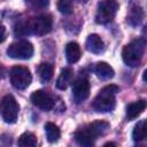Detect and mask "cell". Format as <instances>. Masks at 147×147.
Here are the masks:
<instances>
[{
    "instance_id": "obj_1",
    "label": "cell",
    "mask_w": 147,
    "mask_h": 147,
    "mask_svg": "<svg viewBox=\"0 0 147 147\" xmlns=\"http://www.w3.org/2000/svg\"><path fill=\"white\" fill-rule=\"evenodd\" d=\"M53 20L51 15H39L31 17L26 22H20L15 25L14 32L16 36L37 34L44 36L52 30Z\"/></svg>"
},
{
    "instance_id": "obj_2",
    "label": "cell",
    "mask_w": 147,
    "mask_h": 147,
    "mask_svg": "<svg viewBox=\"0 0 147 147\" xmlns=\"http://www.w3.org/2000/svg\"><path fill=\"white\" fill-rule=\"evenodd\" d=\"M109 127V123L105 121H95L79 127L75 132L74 138L80 146H92L94 145V141L98 137L103 136L108 132Z\"/></svg>"
},
{
    "instance_id": "obj_3",
    "label": "cell",
    "mask_w": 147,
    "mask_h": 147,
    "mask_svg": "<svg viewBox=\"0 0 147 147\" xmlns=\"http://www.w3.org/2000/svg\"><path fill=\"white\" fill-rule=\"evenodd\" d=\"M119 91L116 85L105 86L92 101V108L98 113H108L115 108L116 105V93Z\"/></svg>"
},
{
    "instance_id": "obj_4",
    "label": "cell",
    "mask_w": 147,
    "mask_h": 147,
    "mask_svg": "<svg viewBox=\"0 0 147 147\" xmlns=\"http://www.w3.org/2000/svg\"><path fill=\"white\" fill-rule=\"evenodd\" d=\"M145 41L142 39H136L124 46L122 51V57L126 65L129 67H137L144 56L145 52Z\"/></svg>"
},
{
    "instance_id": "obj_5",
    "label": "cell",
    "mask_w": 147,
    "mask_h": 147,
    "mask_svg": "<svg viewBox=\"0 0 147 147\" xmlns=\"http://www.w3.org/2000/svg\"><path fill=\"white\" fill-rule=\"evenodd\" d=\"M118 2L116 0H102L98 3L95 22L98 24H107L114 20L118 10Z\"/></svg>"
},
{
    "instance_id": "obj_6",
    "label": "cell",
    "mask_w": 147,
    "mask_h": 147,
    "mask_svg": "<svg viewBox=\"0 0 147 147\" xmlns=\"http://www.w3.org/2000/svg\"><path fill=\"white\" fill-rule=\"evenodd\" d=\"M9 78H10L11 85L17 90L26 88L32 80L30 70L26 67H22V65L13 67L9 71Z\"/></svg>"
},
{
    "instance_id": "obj_7",
    "label": "cell",
    "mask_w": 147,
    "mask_h": 147,
    "mask_svg": "<svg viewBox=\"0 0 147 147\" xmlns=\"http://www.w3.org/2000/svg\"><path fill=\"white\" fill-rule=\"evenodd\" d=\"M7 54L13 59L28 60L33 55V46L28 40H18L8 46Z\"/></svg>"
},
{
    "instance_id": "obj_8",
    "label": "cell",
    "mask_w": 147,
    "mask_h": 147,
    "mask_svg": "<svg viewBox=\"0 0 147 147\" xmlns=\"http://www.w3.org/2000/svg\"><path fill=\"white\" fill-rule=\"evenodd\" d=\"M18 110H20V106H18L16 99L10 94L5 95L2 101H1V117H2V119L6 123L16 122L17 116H18Z\"/></svg>"
},
{
    "instance_id": "obj_9",
    "label": "cell",
    "mask_w": 147,
    "mask_h": 147,
    "mask_svg": "<svg viewBox=\"0 0 147 147\" xmlns=\"http://www.w3.org/2000/svg\"><path fill=\"white\" fill-rule=\"evenodd\" d=\"M30 100L36 107H38V108H40L41 110H45V111H48V110L53 109L54 106H55V101H54L53 96L49 93H47L46 91H42V90L34 91L31 94Z\"/></svg>"
},
{
    "instance_id": "obj_10",
    "label": "cell",
    "mask_w": 147,
    "mask_h": 147,
    "mask_svg": "<svg viewBox=\"0 0 147 147\" xmlns=\"http://www.w3.org/2000/svg\"><path fill=\"white\" fill-rule=\"evenodd\" d=\"M90 95V83L86 78L77 79L72 85V96L77 103L85 101Z\"/></svg>"
},
{
    "instance_id": "obj_11",
    "label": "cell",
    "mask_w": 147,
    "mask_h": 147,
    "mask_svg": "<svg viewBox=\"0 0 147 147\" xmlns=\"http://www.w3.org/2000/svg\"><path fill=\"white\" fill-rule=\"evenodd\" d=\"M86 49L93 54H100L101 52H103L105 49V44H103V40L101 39L100 36L93 33V34H90L86 39Z\"/></svg>"
},
{
    "instance_id": "obj_12",
    "label": "cell",
    "mask_w": 147,
    "mask_h": 147,
    "mask_svg": "<svg viewBox=\"0 0 147 147\" xmlns=\"http://www.w3.org/2000/svg\"><path fill=\"white\" fill-rule=\"evenodd\" d=\"M147 107V102L145 100H138L134 102H131L126 107V117L131 121L137 118Z\"/></svg>"
},
{
    "instance_id": "obj_13",
    "label": "cell",
    "mask_w": 147,
    "mask_h": 147,
    "mask_svg": "<svg viewBox=\"0 0 147 147\" xmlns=\"http://www.w3.org/2000/svg\"><path fill=\"white\" fill-rule=\"evenodd\" d=\"M132 139L137 142L147 140V119L139 121L132 131Z\"/></svg>"
},
{
    "instance_id": "obj_14",
    "label": "cell",
    "mask_w": 147,
    "mask_h": 147,
    "mask_svg": "<svg viewBox=\"0 0 147 147\" xmlns=\"http://www.w3.org/2000/svg\"><path fill=\"white\" fill-rule=\"evenodd\" d=\"M80 55H82L80 47L77 42L71 41V42L67 44V46H65V57H67V61L69 63H76L80 59Z\"/></svg>"
},
{
    "instance_id": "obj_15",
    "label": "cell",
    "mask_w": 147,
    "mask_h": 147,
    "mask_svg": "<svg viewBox=\"0 0 147 147\" xmlns=\"http://www.w3.org/2000/svg\"><path fill=\"white\" fill-rule=\"evenodd\" d=\"M94 72L100 79H110L114 77V69L106 62H98L94 67Z\"/></svg>"
},
{
    "instance_id": "obj_16",
    "label": "cell",
    "mask_w": 147,
    "mask_h": 147,
    "mask_svg": "<svg viewBox=\"0 0 147 147\" xmlns=\"http://www.w3.org/2000/svg\"><path fill=\"white\" fill-rule=\"evenodd\" d=\"M74 79V72L70 68H64L61 70V74L60 76L57 77V80H56V87L60 88V90H65L70 83L72 82Z\"/></svg>"
},
{
    "instance_id": "obj_17",
    "label": "cell",
    "mask_w": 147,
    "mask_h": 147,
    "mask_svg": "<svg viewBox=\"0 0 147 147\" xmlns=\"http://www.w3.org/2000/svg\"><path fill=\"white\" fill-rule=\"evenodd\" d=\"M144 18V11L140 6H131L127 14V23L132 26H137L141 23Z\"/></svg>"
},
{
    "instance_id": "obj_18",
    "label": "cell",
    "mask_w": 147,
    "mask_h": 147,
    "mask_svg": "<svg viewBox=\"0 0 147 147\" xmlns=\"http://www.w3.org/2000/svg\"><path fill=\"white\" fill-rule=\"evenodd\" d=\"M37 71H38V75H39V77L42 82H48L53 77L54 67L48 62H42V63L39 64Z\"/></svg>"
},
{
    "instance_id": "obj_19",
    "label": "cell",
    "mask_w": 147,
    "mask_h": 147,
    "mask_svg": "<svg viewBox=\"0 0 147 147\" xmlns=\"http://www.w3.org/2000/svg\"><path fill=\"white\" fill-rule=\"evenodd\" d=\"M45 133H46V138L49 142H56L61 136V131H60L59 126L51 122L45 124Z\"/></svg>"
},
{
    "instance_id": "obj_20",
    "label": "cell",
    "mask_w": 147,
    "mask_h": 147,
    "mask_svg": "<svg viewBox=\"0 0 147 147\" xmlns=\"http://www.w3.org/2000/svg\"><path fill=\"white\" fill-rule=\"evenodd\" d=\"M37 144H38L37 137L31 132H24L23 134L20 136L17 140V145L22 147H33L37 146Z\"/></svg>"
},
{
    "instance_id": "obj_21",
    "label": "cell",
    "mask_w": 147,
    "mask_h": 147,
    "mask_svg": "<svg viewBox=\"0 0 147 147\" xmlns=\"http://www.w3.org/2000/svg\"><path fill=\"white\" fill-rule=\"evenodd\" d=\"M57 9L60 13L64 15H69L74 10V2L72 0H57Z\"/></svg>"
},
{
    "instance_id": "obj_22",
    "label": "cell",
    "mask_w": 147,
    "mask_h": 147,
    "mask_svg": "<svg viewBox=\"0 0 147 147\" xmlns=\"http://www.w3.org/2000/svg\"><path fill=\"white\" fill-rule=\"evenodd\" d=\"M25 2L33 8H45L48 6L49 0H25Z\"/></svg>"
},
{
    "instance_id": "obj_23",
    "label": "cell",
    "mask_w": 147,
    "mask_h": 147,
    "mask_svg": "<svg viewBox=\"0 0 147 147\" xmlns=\"http://www.w3.org/2000/svg\"><path fill=\"white\" fill-rule=\"evenodd\" d=\"M1 30H2V36H1V42H3L5 38H6V30H5V26L2 25L1 26Z\"/></svg>"
},
{
    "instance_id": "obj_24",
    "label": "cell",
    "mask_w": 147,
    "mask_h": 147,
    "mask_svg": "<svg viewBox=\"0 0 147 147\" xmlns=\"http://www.w3.org/2000/svg\"><path fill=\"white\" fill-rule=\"evenodd\" d=\"M142 79H144V82H146L147 83V69L144 71V74H142Z\"/></svg>"
},
{
    "instance_id": "obj_25",
    "label": "cell",
    "mask_w": 147,
    "mask_h": 147,
    "mask_svg": "<svg viewBox=\"0 0 147 147\" xmlns=\"http://www.w3.org/2000/svg\"><path fill=\"white\" fill-rule=\"evenodd\" d=\"M107 146H116V144H114V142H107V144H105V147H107Z\"/></svg>"
},
{
    "instance_id": "obj_26",
    "label": "cell",
    "mask_w": 147,
    "mask_h": 147,
    "mask_svg": "<svg viewBox=\"0 0 147 147\" xmlns=\"http://www.w3.org/2000/svg\"><path fill=\"white\" fill-rule=\"evenodd\" d=\"M78 1H79L80 3H86V2L88 1V0H78Z\"/></svg>"
}]
</instances>
